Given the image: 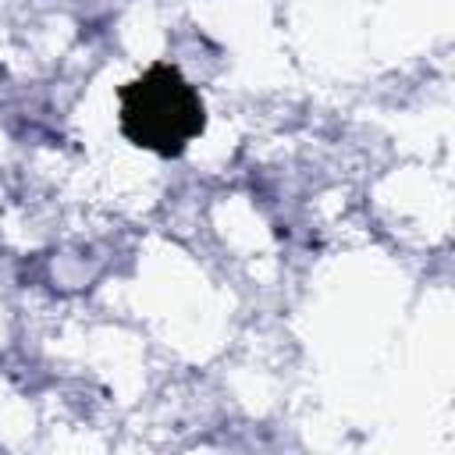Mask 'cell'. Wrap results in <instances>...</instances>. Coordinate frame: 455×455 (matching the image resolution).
Masks as SVG:
<instances>
[{"mask_svg": "<svg viewBox=\"0 0 455 455\" xmlns=\"http://www.w3.org/2000/svg\"><path fill=\"white\" fill-rule=\"evenodd\" d=\"M206 124L199 92L171 64H153L121 89V132L160 156H178Z\"/></svg>", "mask_w": 455, "mask_h": 455, "instance_id": "obj_1", "label": "cell"}]
</instances>
